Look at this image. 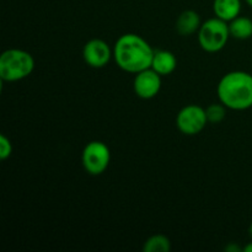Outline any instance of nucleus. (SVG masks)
<instances>
[{
  "instance_id": "f257e3e1",
  "label": "nucleus",
  "mask_w": 252,
  "mask_h": 252,
  "mask_svg": "<svg viewBox=\"0 0 252 252\" xmlns=\"http://www.w3.org/2000/svg\"><path fill=\"white\" fill-rule=\"evenodd\" d=\"M154 49L143 37L135 33H126L116 41L113 58L122 70L137 74L152 68Z\"/></svg>"
},
{
  "instance_id": "f03ea898",
  "label": "nucleus",
  "mask_w": 252,
  "mask_h": 252,
  "mask_svg": "<svg viewBox=\"0 0 252 252\" xmlns=\"http://www.w3.org/2000/svg\"><path fill=\"white\" fill-rule=\"evenodd\" d=\"M217 93L229 110H248L252 107V75L241 70L230 71L220 79Z\"/></svg>"
},
{
  "instance_id": "7ed1b4c3",
  "label": "nucleus",
  "mask_w": 252,
  "mask_h": 252,
  "mask_svg": "<svg viewBox=\"0 0 252 252\" xmlns=\"http://www.w3.org/2000/svg\"><path fill=\"white\" fill-rule=\"evenodd\" d=\"M33 69V57L22 49H7L0 57V79L2 81L22 80L31 75Z\"/></svg>"
},
{
  "instance_id": "20e7f679",
  "label": "nucleus",
  "mask_w": 252,
  "mask_h": 252,
  "mask_svg": "<svg viewBox=\"0 0 252 252\" xmlns=\"http://www.w3.org/2000/svg\"><path fill=\"white\" fill-rule=\"evenodd\" d=\"M229 37V24L217 16L203 22L198 30L199 46L208 53L221 51L226 46Z\"/></svg>"
},
{
  "instance_id": "39448f33",
  "label": "nucleus",
  "mask_w": 252,
  "mask_h": 252,
  "mask_svg": "<svg viewBox=\"0 0 252 252\" xmlns=\"http://www.w3.org/2000/svg\"><path fill=\"white\" fill-rule=\"evenodd\" d=\"M111 152L107 145L100 140H93L85 145L81 154V162L88 174L98 176L110 165Z\"/></svg>"
},
{
  "instance_id": "423d86ee",
  "label": "nucleus",
  "mask_w": 252,
  "mask_h": 252,
  "mask_svg": "<svg viewBox=\"0 0 252 252\" xmlns=\"http://www.w3.org/2000/svg\"><path fill=\"white\" fill-rule=\"evenodd\" d=\"M208 123L206 108L198 105H187L180 110L176 117V126L186 135H196L204 129Z\"/></svg>"
},
{
  "instance_id": "0eeeda50",
  "label": "nucleus",
  "mask_w": 252,
  "mask_h": 252,
  "mask_svg": "<svg viewBox=\"0 0 252 252\" xmlns=\"http://www.w3.org/2000/svg\"><path fill=\"white\" fill-rule=\"evenodd\" d=\"M133 89L138 97L150 100L155 97L161 89V75L152 68L139 71L135 74Z\"/></svg>"
},
{
  "instance_id": "6e6552de",
  "label": "nucleus",
  "mask_w": 252,
  "mask_h": 252,
  "mask_svg": "<svg viewBox=\"0 0 252 252\" xmlns=\"http://www.w3.org/2000/svg\"><path fill=\"white\" fill-rule=\"evenodd\" d=\"M113 57V51L102 39H90L84 46L83 58L89 66L95 69L103 68Z\"/></svg>"
},
{
  "instance_id": "1a4fd4ad",
  "label": "nucleus",
  "mask_w": 252,
  "mask_h": 252,
  "mask_svg": "<svg viewBox=\"0 0 252 252\" xmlns=\"http://www.w3.org/2000/svg\"><path fill=\"white\" fill-rule=\"evenodd\" d=\"M177 66V59L175 54L170 51L159 49L154 51V57L152 62V69L161 76L170 75L174 73Z\"/></svg>"
},
{
  "instance_id": "9d476101",
  "label": "nucleus",
  "mask_w": 252,
  "mask_h": 252,
  "mask_svg": "<svg viewBox=\"0 0 252 252\" xmlns=\"http://www.w3.org/2000/svg\"><path fill=\"white\" fill-rule=\"evenodd\" d=\"M201 25V17L194 10H185L176 20V31L181 36H191L198 32Z\"/></svg>"
},
{
  "instance_id": "9b49d317",
  "label": "nucleus",
  "mask_w": 252,
  "mask_h": 252,
  "mask_svg": "<svg viewBox=\"0 0 252 252\" xmlns=\"http://www.w3.org/2000/svg\"><path fill=\"white\" fill-rule=\"evenodd\" d=\"M213 11L218 19L230 22L240 14L241 1L240 0H214Z\"/></svg>"
},
{
  "instance_id": "f8f14e48",
  "label": "nucleus",
  "mask_w": 252,
  "mask_h": 252,
  "mask_svg": "<svg viewBox=\"0 0 252 252\" xmlns=\"http://www.w3.org/2000/svg\"><path fill=\"white\" fill-rule=\"evenodd\" d=\"M230 37L236 39H248L252 36V20L245 16H238L229 22Z\"/></svg>"
},
{
  "instance_id": "ddd939ff",
  "label": "nucleus",
  "mask_w": 252,
  "mask_h": 252,
  "mask_svg": "<svg viewBox=\"0 0 252 252\" xmlns=\"http://www.w3.org/2000/svg\"><path fill=\"white\" fill-rule=\"evenodd\" d=\"M171 250V243L165 235H153L143 245L144 252H169Z\"/></svg>"
},
{
  "instance_id": "4468645a",
  "label": "nucleus",
  "mask_w": 252,
  "mask_h": 252,
  "mask_svg": "<svg viewBox=\"0 0 252 252\" xmlns=\"http://www.w3.org/2000/svg\"><path fill=\"white\" fill-rule=\"evenodd\" d=\"M207 120L209 123H220L226 116V107L223 103H212L206 108Z\"/></svg>"
},
{
  "instance_id": "2eb2a0df",
  "label": "nucleus",
  "mask_w": 252,
  "mask_h": 252,
  "mask_svg": "<svg viewBox=\"0 0 252 252\" xmlns=\"http://www.w3.org/2000/svg\"><path fill=\"white\" fill-rule=\"evenodd\" d=\"M12 153V144L5 134L0 135V160L9 159Z\"/></svg>"
},
{
  "instance_id": "dca6fc26",
  "label": "nucleus",
  "mask_w": 252,
  "mask_h": 252,
  "mask_svg": "<svg viewBox=\"0 0 252 252\" xmlns=\"http://www.w3.org/2000/svg\"><path fill=\"white\" fill-rule=\"evenodd\" d=\"M226 251H231V252H240V251H243L241 250L240 248H238V246H235L234 245V244H231V245H229V246H226V249H225Z\"/></svg>"
},
{
  "instance_id": "f3484780",
  "label": "nucleus",
  "mask_w": 252,
  "mask_h": 252,
  "mask_svg": "<svg viewBox=\"0 0 252 252\" xmlns=\"http://www.w3.org/2000/svg\"><path fill=\"white\" fill-rule=\"evenodd\" d=\"M243 251H245V252H252V243L248 244V245H246L245 248L243 249Z\"/></svg>"
},
{
  "instance_id": "a211bd4d",
  "label": "nucleus",
  "mask_w": 252,
  "mask_h": 252,
  "mask_svg": "<svg viewBox=\"0 0 252 252\" xmlns=\"http://www.w3.org/2000/svg\"><path fill=\"white\" fill-rule=\"evenodd\" d=\"M249 233H250V236H251V239H252V223H251L250 228H249Z\"/></svg>"
},
{
  "instance_id": "6ab92c4d",
  "label": "nucleus",
  "mask_w": 252,
  "mask_h": 252,
  "mask_svg": "<svg viewBox=\"0 0 252 252\" xmlns=\"http://www.w3.org/2000/svg\"><path fill=\"white\" fill-rule=\"evenodd\" d=\"M245 1H246V2H248V4H249V5H250V6L252 7V0H245Z\"/></svg>"
}]
</instances>
